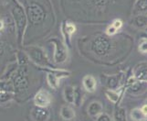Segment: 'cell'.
I'll return each instance as SVG.
<instances>
[{
  "label": "cell",
  "mask_w": 147,
  "mask_h": 121,
  "mask_svg": "<svg viewBox=\"0 0 147 121\" xmlns=\"http://www.w3.org/2000/svg\"><path fill=\"white\" fill-rule=\"evenodd\" d=\"M113 49V40L105 35H97L90 42V50L100 58L108 56Z\"/></svg>",
  "instance_id": "6da1fadb"
},
{
  "label": "cell",
  "mask_w": 147,
  "mask_h": 121,
  "mask_svg": "<svg viewBox=\"0 0 147 121\" xmlns=\"http://www.w3.org/2000/svg\"><path fill=\"white\" fill-rule=\"evenodd\" d=\"M25 52L28 54L29 60L34 63L37 66L44 69H55L56 67L48 58L45 50L37 45H28L24 48Z\"/></svg>",
  "instance_id": "7a4b0ae2"
},
{
  "label": "cell",
  "mask_w": 147,
  "mask_h": 121,
  "mask_svg": "<svg viewBox=\"0 0 147 121\" xmlns=\"http://www.w3.org/2000/svg\"><path fill=\"white\" fill-rule=\"evenodd\" d=\"M28 65L24 66H18L16 73L11 78V81L14 84L15 89V95H21L23 94H26L29 87V75H28Z\"/></svg>",
  "instance_id": "3957f363"
},
{
  "label": "cell",
  "mask_w": 147,
  "mask_h": 121,
  "mask_svg": "<svg viewBox=\"0 0 147 121\" xmlns=\"http://www.w3.org/2000/svg\"><path fill=\"white\" fill-rule=\"evenodd\" d=\"M12 16L15 21V25L17 28V35L18 44L21 45L23 42L25 29L27 27L28 17L25 13L23 7L18 3H16V6L12 8Z\"/></svg>",
  "instance_id": "277c9868"
},
{
  "label": "cell",
  "mask_w": 147,
  "mask_h": 121,
  "mask_svg": "<svg viewBox=\"0 0 147 121\" xmlns=\"http://www.w3.org/2000/svg\"><path fill=\"white\" fill-rule=\"evenodd\" d=\"M49 42L52 43L55 48L53 54V62L56 64H62L67 62L69 58V50L67 45L64 44L59 38L49 39Z\"/></svg>",
  "instance_id": "5b68a950"
},
{
  "label": "cell",
  "mask_w": 147,
  "mask_h": 121,
  "mask_svg": "<svg viewBox=\"0 0 147 121\" xmlns=\"http://www.w3.org/2000/svg\"><path fill=\"white\" fill-rule=\"evenodd\" d=\"M27 17L32 25H39L46 18V13L41 6L32 3L27 7Z\"/></svg>",
  "instance_id": "8992f818"
},
{
  "label": "cell",
  "mask_w": 147,
  "mask_h": 121,
  "mask_svg": "<svg viewBox=\"0 0 147 121\" xmlns=\"http://www.w3.org/2000/svg\"><path fill=\"white\" fill-rule=\"evenodd\" d=\"M70 75V72L66 70L60 69H49L47 72V82L48 84L54 90H57L59 86L60 79L69 77Z\"/></svg>",
  "instance_id": "52a82bcc"
},
{
  "label": "cell",
  "mask_w": 147,
  "mask_h": 121,
  "mask_svg": "<svg viewBox=\"0 0 147 121\" xmlns=\"http://www.w3.org/2000/svg\"><path fill=\"white\" fill-rule=\"evenodd\" d=\"M51 94L46 89H40L34 97L35 105L39 107H48L51 103Z\"/></svg>",
  "instance_id": "ba28073f"
},
{
  "label": "cell",
  "mask_w": 147,
  "mask_h": 121,
  "mask_svg": "<svg viewBox=\"0 0 147 121\" xmlns=\"http://www.w3.org/2000/svg\"><path fill=\"white\" fill-rule=\"evenodd\" d=\"M123 79V74H116V75H105L103 76L102 84L105 85L108 89L116 90L121 86Z\"/></svg>",
  "instance_id": "9c48e42d"
},
{
  "label": "cell",
  "mask_w": 147,
  "mask_h": 121,
  "mask_svg": "<svg viewBox=\"0 0 147 121\" xmlns=\"http://www.w3.org/2000/svg\"><path fill=\"white\" fill-rule=\"evenodd\" d=\"M30 117L33 121H48L50 118V111L48 107H35L30 111Z\"/></svg>",
  "instance_id": "30bf717a"
},
{
  "label": "cell",
  "mask_w": 147,
  "mask_h": 121,
  "mask_svg": "<svg viewBox=\"0 0 147 121\" xmlns=\"http://www.w3.org/2000/svg\"><path fill=\"white\" fill-rule=\"evenodd\" d=\"M133 75L138 81L147 83V62H140L133 69Z\"/></svg>",
  "instance_id": "8fae6325"
},
{
  "label": "cell",
  "mask_w": 147,
  "mask_h": 121,
  "mask_svg": "<svg viewBox=\"0 0 147 121\" xmlns=\"http://www.w3.org/2000/svg\"><path fill=\"white\" fill-rule=\"evenodd\" d=\"M125 88L129 94H134V95H139V94H144L147 90V83L136 80L135 82L130 84L129 86H126Z\"/></svg>",
  "instance_id": "7c38bea8"
},
{
  "label": "cell",
  "mask_w": 147,
  "mask_h": 121,
  "mask_svg": "<svg viewBox=\"0 0 147 121\" xmlns=\"http://www.w3.org/2000/svg\"><path fill=\"white\" fill-rule=\"evenodd\" d=\"M61 29H62V33L65 38L66 45H68L69 47L70 46V38H71L72 35L76 32L77 28H76L75 25L71 22H63L61 25Z\"/></svg>",
  "instance_id": "4fadbf2b"
},
{
  "label": "cell",
  "mask_w": 147,
  "mask_h": 121,
  "mask_svg": "<svg viewBox=\"0 0 147 121\" xmlns=\"http://www.w3.org/2000/svg\"><path fill=\"white\" fill-rule=\"evenodd\" d=\"M82 86L88 93H94L97 89V80L92 74L85 75L82 79Z\"/></svg>",
  "instance_id": "5bb4252c"
},
{
  "label": "cell",
  "mask_w": 147,
  "mask_h": 121,
  "mask_svg": "<svg viewBox=\"0 0 147 121\" xmlns=\"http://www.w3.org/2000/svg\"><path fill=\"white\" fill-rule=\"evenodd\" d=\"M102 110H103V105L100 101H92L88 105L87 112L90 117L96 118V117H98L100 113L103 112Z\"/></svg>",
  "instance_id": "9a60e30c"
},
{
  "label": "cell",
  "mask_w": 147,
  "mask_h": 121,
  "mask_svg": "<svg viewBox=\"0 0 147 121\" xmlns=\"http://www.w3.org/2000/svg\"><path fill=\"white\" fill-rule=\"evenodd\" d=\"M59 115H60V117H61V118L66 121L73 120L76 118L75 110L68 105H62L61 108L59 110Z\"/></svg>",
  "instance_id": "2e32d148"
},
{
  "label": "cell",
  "mask_w": 147,
  "mask_h": 121,
  "mask_svg": "<svg viewBox=\"0 0 147 121\" xmlns=\"http://www.w3.org/2000/svg\"><path fill=\"white\" fill-rule=\"evenodd\" d=\"M147 15V0H136L133 8V16Z\"/></svg>",
  "instance_id": "e0dca14e"
},
{
  "label": "cell",
  "mask_w": 147,
  "mask_h": 121,
  "mask_svg": "<svg viewBox=\"0 0 147 121\" xmlns=\"http://www.w3.org/2000/svg\"><path fill=\"white\" fill-rule=\"evenodd\" d=\"M131 25L137 29H145L147 27V15H138L133 16Z\"/></svg>",
  "instance_id": "ac0fdd59"
},
{
  "label": "cell",
  "mask_w": 147,
  "mask_h": 121,
  "mask_svg": "<svg viewBox=\"0 0 147 121\" xmlns=\"http://www.w3.org/2000/svg\"><path fill=\"white\" fill-rule=\"evenodd\" d=\"M63 97L67 103L74 105L75 101V87L71 85H67L65 86L63 91Z\"/></svg>",
  "instance_id": "d6986e66"
},
{
  "label": "cell",
  "mask_w": 147,
  "mask_h": 121,
  "mask_svg": "<svg viewBox=\"0 0 147 121\" xmlns=\"http://www.w3.org/2000/svg\"><path fill=\"white\" fill-rule=\"evenodd\" d=\"M105 95L111 103L117 105L121 97V92L117 90H113V89H107L105 90Z\"/></svg>",
  "instance_id": "ffe728a7"
},
{
  "label": "cell",
  "mask_w": 147,
  "mask_h": 121,
  "mask_svg": "<svg viewBox=\"0 0 147 121\" xmlns=\"http://www.w3.org/2000/svg\"><path fill=\"white\" fill-rule=\"evenodd\" d=\"M130 118L131 121H147V116L142 111L140 107H135L131 109L130 113Z\"/></svg>",
  "instance_id": "44dd1931"
},
{
  "label": "cell",
  "mask_w": 147,
  "mask_h": 121,
  "mask_svg": "<svg viewBox=\"0 0 147 121\" xmlns=\"http://www.w3.org/2000/svg\"><path fill=\"white\" fill-rule=\"evenodd\" d=\"M113 120L114 121H127L126 109L123 107H116L113 112Z\"/></svg>",
  "instance_id": "7402d4cb"
},
{
  "label": "cell",
  "mask_w": 147,
  "mask_h": 121,
  "mask_svg": "<svg viewBox=\"0 0 147 121\" xmlns=\"http://www.w3.org/2000/svg\"><path fill=\"white\" fill-rule=\"evenodd\" d=\"M29 58L28 56V54L22 50H18L17 52V63L18 64V66H24V65H28Z\"/></svg>",
  "instance_id": "603a6c76"
},
{
  "label": "cell",
  "mask_w": 147,
  "mask_h": 121,
  "mask_svg": "<svg viewBox=\"0 0 147 121\" xmlns=\"http://www.w3.org/2000/svg\"><path fill=\"white\" fill-rule=\"evenodd\" d=\"M0 90L2 91H7V92L15 93L14 84L11 80H4L0 79Z\"/></svg>",
  "instance_id": "cb8c5ba5"
},
{
  "label": "cell",
  "mask_w": 147,
  "mask_h": 121,
  "mask_svg": "<svg viewBox=\"0 0 147 121\" xmlns=\"http://www.w3.org/2000/svg\"><path fill=\"white\" fill-rule=\"evenodd\" d=\"M83 98H84V94L82 92V90H80V87L75 86V101H74V105L76 107H80V105L83 102Z\"/></svg>",
  "instance_id": "d4e9b609"
},
{
  "label": "cell",
  "mask_w": 147,
  "mask_h": 121,
  "mask_svg": "<svg viewBox=\"0 0 147 121\" xmlns=\"http://www.w3.org/2000/svg\"><path fill=\"white\" fill-rule=\"evenodd\" d=\"M15 97H16L15 93L0 90V103H7L9 101H11Z\"/></svg>",
  "instance_id": "484cf974"
},
{
  "label": "cell",
  "mask_w": 147,
  "mask_h": 121,
  "mask_svg": "<svg viewBox=\"0 0 147 121\" xmlns=\"http://www.w3.org/2000/svg\"><path fill=\"white\" fill-rule=\"evenodd\" d=\"M89 1L95 7H97V8H103V7L108 6L111 0H89Z\"/></svg>",
  "instance_id": "4316f807"
},
{
  "label": "cell",
  "mask_w": 147,
  "mask_h": 121,
  "mask_svg": "<svg viewBox=\"0 0 147 121\" xmlns=\"http://www.w3.org/2000/svg\"><path fill=\"white\" fill-rule=\"evenodd\" d=\"M138 50L142 53H147V39L146 38H141L139 40Z\"/></svg>",
  "instance_id": "83f0119b"
},
{
  "label": "cell",
  "mask_w": 147,
  "mask_h": 121,
  "mask_svg": "<svg viewBox=\"0 0 147 121\" xmlns=\"http://www.w3.org/2000/svg\"><path fill=\"white\" fill-rule=\"evenodd\" d=\"M96 121H113L111 116L105 112L100 113L98 117H96Z\"/></svg>",
  "instance_id": "f1b7e54d"
},
{
  "label": "cell",
  "mask_w": 147,
  "mask_h": 121,
  "mask_svg": "<svg viewBox=\"0 0 147 121\" xmlns=\"http://www.w3.org/2000/svg\"><path fill=\"white\" fill-rule=\"evenodd\" d=\"M118 29H116L113 25H110V26L106 29V34L108 35V36H113L116 33H117Z\"/></svg>",
  "instance_id": "f546056e"
},
{
  "label": "cell",
  "mask_w": 147,
  "mask_h": 121,
  "mask_svg": "<svg viewBox=\"0 0 147 121\" xmlns=\"http://www.w3.org/2000/svg\"><path fill=\"white\" fill-rule=\"evenodd\" d=\"M111 25H113V26L119 30V29H121V28H123V21H121V19H118V18H117V19H114V20H113V22L111 23Z\"/></svg>",
  "instance_id": "4dcf8cb0"
},
{
  "label": "cell",
  "mask_w": 147,
  "mask_h": 121,
  "mask_svg": "<svg viewBox=\"0 0 147 121\" xmlns=\"http://www.w3.org/2000/svg\"><path fill=\"white\" fill-rule=\"evenodd\" d=\"M141 109H142V111H143V112L147 116V105L145 104V105H144L143 107H141Z\"/></svg>",
  "instance_id": "1f68e13d"
},
{
  "label": "cell",
  "mask_w": 147,
  "mask_h": 121,
  "mask_svg": "<svg viewBox=\"0 0 147 121\" xmlns=\"http://www.w3.org/2000/svg\"><path fill=\"white\" fill-rule=\"evenodd\" d=\"M4 26H5V25H4V21H3L2 19H0V30H2L4 29Z\"/></svg>",
  "instance_id": "d6a6232c"
},
{
  "label": "cell",
  "mask_w": 147,
  "mask_h": 121,
  "mask_svg": "<svg viewBox=\"0 0 147 121\" xmlns=\"http://www.w3.org/2000/svg\"><path fill=\"white\" fill-rule=\"evenodd\" d=\"M145 29V31H146V32H147V27H146V28H145V29Z\"/></svg>",
  "instance_id": "836d02e7"
},
{
  "label": "cell",
  "mask_w": 147,
  "mask_h": 121,
  "mask_svg": "<svg viewBox=\"0 0 147 121\" xmlns=\"http://www.w3.org/2000/svg\"><path fill=\"white\" fill-rule=\"evenodd\" d=\"M146 105H147V100H146Z\"/></svg>",
  "instance_id": "e575fe53"
}]
</instances>
